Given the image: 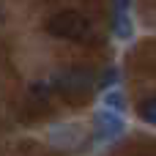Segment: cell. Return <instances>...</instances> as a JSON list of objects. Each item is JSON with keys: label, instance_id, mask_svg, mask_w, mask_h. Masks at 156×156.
Returning a JSON list of instances; mask_svg holds the SVG:
<instances>
[{"label": "cell", "instance_id": "obj_2", "mask_svg": "<svg viewBox=\"0 0 156 156\" xmlns=\"http://www.w3.org/2000/svg\"><path fill=\"white\" fill-rule=\"evenodd\" d=\"M47 30L55 38H66L74 44H90L96 38L93 22L82 11H58L47 19Z\"/></svg>", "mask_w": 156, "mask_h": 156}, {"label": "cell", "instance_id": "obj_3", "mask_svg": "<svg viewBox=\"0 0 156 156\" xmlns=\"http://www.w3.org/2000/svg\"><path fill=\"white\" fill-rule=\"evenodd\" d=\"M121 129H123V121L118 118V112L101 110V112L96 115V137H99V140H112V137L121 134Z\"/></svg>", "mask_w": 156, "mask_h": 156}, {"label": "cell", "instance_id": "obj_1", "mask_svg": "<svg viewBox=\"0 0 156 156\" xmlns=\"http://www.w3.org/2000/svg\"><path fill=\"white\" fill-rule=\"evenodd\" d=\"M49 88L60 93L66 101H85L96 88V71L90 66H69L52 74Z\"/></svg>", "mask_w": 156, "mask_h": 156}, {"label": "cell", "instance_id": "obj_4", "mask_svg": "<svg viewBox=\"0 0 156 156\" xmlns=\"http://www.w3.org/2000/svg\"><path fill=\"white\" fill-rule=\"evenodd\" d=\"M140 118L145 123H154L156 126V96H148L140 101Z\"/></svg>", "mask_w": 156, "mask_h": 156}, {"label": "cell", "instance_id": "obj_5", "mask_svg": "<svg viewBox=\"0 0 156 156\" xmlns=\"http://www.w3.org/2000/svg\"><path fill=\"white\" fill-rule=\"evenodd\" d=\"M112 11H115V16H126V11H129V0H112Z\"/></svg>", "mask_w": 156, "mask_h": 156}, {"label": "cell", "instance_id": "obj_6", "mask_svg": "<svg viewBox=\"0 0 156 156\" xmlns=\"http://www.w3.org/2000/svg\"><path fill=\"white\" fill-rule=\"evenodd\" d=\"M107 101H110L112 107H121V104H123V99H121V93H110V96H107Z\"/></svg>", "mask_w": 156, "mask_h": 156}]
</instances>
